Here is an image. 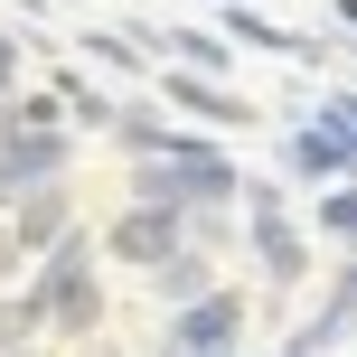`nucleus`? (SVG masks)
Instances as JSON below:
<instances>
[{
    "label": "nucleus",
    "mask_w": 357,
    "mask_h": 357,
    "mask_svg": "<svg viewBox=\"0 0 357 357\" xmlns=\"http://www.w3.org/2000/svg\"><path fill=\"white\" fill-rule=\"evenodd\" d=\"M29 320H38L29 301H0V348H10V339H29Z\"/></svg>",
    "instance_id": "7ed1b4c3"
},
{
    "label": "nucleus",
    "mask_w": 357,
    "mask_h": 357,
    "mask_svg": "<svg viewBox=\"0 0 357 357\" xmlns=\"http://www.w3.org/2000/svg\"><path fill=\"white\" fill-rule=\"evenodd\" d=\"M320 226H339V235H357V188H348V197H329V207H320Z\"/></svg>",
    "instance_id": "20e7f679"
},
{
    "label": "nucleus",
    "mask_w": 357,
    "mask_h": 357,
    "mask_svg": "<svg viewBox=\"0 0 357 357\" xmlns=\"http://www.w3.org/2000/svg\"><path fill=\"white\" fill-rule=\"evenodd\" d=\"M0 75H10V38H0Z\"/></svg>",
    "instance_id": "39448f33"
},
{
    "label": "nucleus",
    "mask_w": 357,
    "mask_h": 357,
    "mask_svg": "<svg viewBox=\"0 0 357 357\" xmlns=\"http://www.w3.org/2000/svg\"><path fill=\"white\" fill-rule=\"evenodd\" d=\"M169 235H178V216L142 207V216H123V235H113V254H132V264H160V254H169Z\"/></svg>",
    "instance_id": "f257e3e1"
},
{
    "label": "nucleus",
    "mask_w": 357,
    "mask_h": 357,
    "mask_svg": "<svg viewBox=\"0 0 357 357\" xmlns=\"http://www.w3.org/2000/svg\"><path fill=\"white\" fill-rule=\"evenodd\" d=\"M291 169L301 178H339V169H357V151L339 142V132H301V142H291Z\"/></svg>",
    "instance_id": "f03ea898"
}]
</instances>
